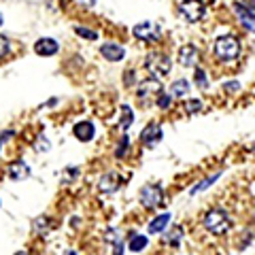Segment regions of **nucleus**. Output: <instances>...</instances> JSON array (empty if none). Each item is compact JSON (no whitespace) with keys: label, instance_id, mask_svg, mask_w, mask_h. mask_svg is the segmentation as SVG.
<instances>
[{"label":"nucleus","instance_id":"obj_1","mask_svg":"<svg viewBox=\"0 0 255 255\" xmlns=\"http://www.w3.org/2000/svg\"><path fill=\"white\" fill-rule=\"evenodd\" d=\"M215 55H217V60H221V62H234L238 55H241V43L230 34L219 36L217 41H215Z\"/></svg>","mask_w":255,"mask_h":255},{"label":"nucleus","instance_id":"obj_2","mask_svg":"<svg viewBox=\"0 0 255 255\" xmlns=\"http://www.w3.org/2000/svg\"><path fill=\"white\" fill-rule=\"evenodd\" d=\"M230 226H232V221H230L228 217V213L226 211H221V209H213L204 215V228L209 230L211 234H226Z\"/></svg>","mask_w":255,"mask_h":255},{"label":"nucleus","instance_id":"obj_3","mask_svg":"<svg viewBox=\"0 0 255 255\" xmlns=\"http://www.w3.org/2000/svg\"><path fill=\"white\" fill-rule=\"evenodd\" d=\"M145 68L155 79H162V77H166L170 73V60L166 58V55H162V53H151L147 58V62H145Z\"/></svg>","mask_w":255,"mask_h":255},{"label":"nucleus","instance_id":"obj_4","mask_svg":"<svg viewBox=\"0 0 255 255\" xmlns=\"http://www.w3.org/2000/svg\"><path fill=\"white\" fill-rule=\"evenodd\" d=\"M179 13H181L187 21L196 23V21H200V19L204 17L206 9H204V4L200 2V0H183V2L179 4Z\"/></svg>","mask_w":255,"mask_h":255},{"label":"nucleus","instance_id":"obj_5","mask_svg":"<svg viewBox=\"0 0 255 255\" xmlns=\"http://www.w3.org/2000/svg\"><path fill=\"white\" fill-rule=\"evenodd\" d=\"M162 198H164V189L157 183H151V185H145L140 189V204L145 209H155L162 202Z\"/></svg>","mask_w":255,"mask_h":255},{"label":"nucleus","instance_id":"obj_6","mask_svg":"<svg viewBox=\"0 0 255 255\" xmlns=\"http://www.w3.org/2000/svg\"><path fill=\"white\" fill-rule=\"evenodd\" d=\"M132 32H134V36H136L138 41H145V43H155L157 38L162 36V28L155 26V23H151V21L136 23Z\"/></svg>","mask_w":255,"mask_h":255},{"label":"nucleus","instance_id":"obj_7","mask_svg":"<svg viewBox=\"0 0 255 255\" xmlns=\"http://www.w3.org/2000/svg\"><path fill=\"white\" fill-rule=\"evenodd\" d=\"M164 92V87H162V81L159 79H145L140 85H138V90H136V96L140 100H151L153 96H159Z\"/></svg>","mask_w":255,"mask_h":255},{"label":"nucleus","instance_id":"obj_8","mask_svg":"<svg viewBox=\"0 0 255 255\" xmlns=\"http://www.w3.org/2000/svg\"><path fill=\"white\" fill-rule=\"evenodd\" d=\"M162 136H164V132H162V128H159L157 124H151V126H147L145 130L140 132V140H142V145L149 147V149L157 147V145H159V140H162Z\"/></svg>","mask_w":255,"mask_h":255},{"label":"nucleus","instance_id":"obj_9","mask_svg":"<svg viewBox=\"0 0 255 255\" xmlns=\"http://www.w3.org/2000/svg\"><path fill=\"white\" fill-rule=\"evenodd\" d=\"M198 60H200V51L196 49V45H183L179 49V62L185 68H196Z\"/></svg>","mask_w":255,"mask_h":255},{"label":"nucleus","instance_id":"obj_10","mask_svg":"<svg viewBox=\"0 0 255 255\" xmlns=\"http://www.w3.org/2000/svg\"><path fill=\"white\" fill-rule=\"evenodd\" d=\"M73 134L77 136V140L90 142V140H94V136H96V126H94L92 122H79V124L73 128Z\"/></svg>","mask_w":255,"mask_h":255},{"label":"nucleus","instance_id":"obj_11","mask_svg":"<svg viewBox=\"0 0 255 255\" xmlns=\"http://www.w3.org/2000/svg\"><path fill=\"white\" fill-rule=\"evenodd\" d=\"M60 49V45L55 38H38V41L34 43V51L38 55H43V58H49V55H55Z\"/></svg>","mask_w":255,"mask_h":255},{"label":"nucleus","instance_id":"obj_12","mask_svg":"<svg viewBox=\"0 0 255 255\" xmlns=\"http://www.w3.org/2000/svg\"><path fill=\"white\" fill-rule=\"evenodd\" d=\"M119 185H122V179H119V174L107 172L105 177L100 179L98 189H100V194H115V191L119 189Z\"/></svg>","mask_w":255,"mask_h":255},{"label":"nucleus","instance_id":"obj_13","mask_svg":"<svg viewBox=\"0 0 255 255\" xmlns=\"http://www.w3.org/2000/svg\"><path fill=\"white\" fill-rule=\"evenodd\" d=\"M100 53H102V58L109 60V62H122L124 60V47L122 45H115V43H105L100 47Z\"/></svg>","mask_w":255,"mask_h":255},{"label":"nucleus","instance_id":"obj_14","mask_svg":"<svg viewBox=\"0 0 255 255\" xmlns=\"http://www.w3.org/2000/svg\"><path fill=\"white\" fill-rule=\"evenodd\" d=\"M234 9H236V15L241 17L243 26L249 30V32H255V15H253L249 9H245L241 2H234Z\"/></svg>","mask_w":255,"mask_h":255},{"label":"nucleus","instance_id":"obj_15","mask_svg":"<svg viewBox=\"0 0 255 255\" xmlns=\"http://www.w3.org/2000/svg\"><path fill=\"white\" fill-rule=\"evenodd\" d=\"M9 177L13 181H23V179H28L30 177V168H28V164L26 162H13L9 166Z\"/></svg>","mask_w":255,"mask_h":255},{"label":"nucleus","instance_id":"obj_16","mask_svg":"<svg viewBox=\"0 0 255 255\" xmlns=\"http://www.w3.org/2000/svg\"><path fill=\"white\" fill-rule=\"evenodd\" d=\"M168 221H170V213H162V215H157V217L149 223V232L151 234H159L162 230H166V226H168Z\"/></svg>","mask_w":255,"mask_h":255},{"label":"nucleus","instance_id":"obj_17","mask_svg":"<svg viewBox=\"0 0 255 255\" xmlns=\"http://www.w3.org/2000/svg\"><path fill=\"white\" fill-rule=\"evenodd\" d=\"M189 92V83L185 79H179V81H174L170 85V98H183Z\"/></svg>","mask_w":255,"mask_h":255},{"label":"nucleus","instance_id":"obj_18","mask_svg":"<svg viewBox=\"0 0 255 255\" xmlns=\"http://www.w3.org/2000/svg\"><path fill=\"white\" fill-rule=\"evenodd\" d=\"M219 177H221V172H217V174H213V177H206L204 181H200V183H198V185H194V187H191V191H189V194H191V196L200 194V191H204L206 187H211V185H213V183H215V181H217Z\"/></svg>","mask_w":255,"mask_h":255},{"label":"nucleus","instance_id":"obj_19","mask_svg":"<svg viewBox=\"0 0 255 255\" xmlns=\"http://www.w3.org/2000/svg\"><path fill=\"white\" fill-rule=\"evenodd\" d=\"M132 122H134L132 109L128 107V105H124V107H122V122H119V128H122V130H128V128L132 126Z\"/></svg>","mask_w":255,"mask_h":255},{"label":"nucleus","instance_id":"obj_20","mask_svg":"<svg viewBox=\"0 0 255 255\" xmlns=\"http://www.w3.org/2000/svg\"><path fill=\"white\" fill-rule=\"evenodd\" d=\"M181 238H183V228H181V226L172 228V232H170V234H164V241L168 243L170 247H179Z\"/></svg>","mask_w":255,"mask_h":255},{"label":"nucleus","instance_id":"obj_21","mask_svg":"<svg viewBox=\"0 0 255 255\" xmlns=\"http://www.w3.org/2000/svg\"><path fill=\"white\" fill-rule=\"evenodd\" d=\"M51 226H53V223H51L49 217H36L34 219V230L38 234H47L51 230Z\"/></svg>","mask_w":255,"mask_h":255},{"label":"nucleus","instance_id":"obj_22","mask_svg":"<svg viewBox=\"0 0 255 255\" xmlns=\"http://www.w3.org/2000/svg\"><path fill=\"white\" fill-rule=\"evenodd\" d=\"M147 245H149L147 236H136V234H134V236H132V241H130V245H128V247H130V251L138 253V251H142V249H145Z\"/></svg>","mask_w":255,"mask_h":255},{"label":"nucleus","instance_id":"obj_23","mask_svg":"<svg viewBox=\"0 0 255 255\" xmlns=\"http://www.w3.org/2000/svg\"><path fill=\"white\" fill-rule=\"evenodd\" d=\"M75 34L81 36V38H87V41H96V38H98V32L90 30V28H83V26H75Z\"/></svg>","mask_w":255,"mask_h":255},{"label":"nucleus","instance_id":"obj_24","mask_svg":"<svg viewBox=\"0 0 255 255\" xmlns=\"http://www.w3.org/2000/svg\"><path fill=\"white\" fill-rule=\"evenodd\" d=\"M194 81H196V85L200 87V90H206V87H209V79H206V73H204L202 68H196Z\"/></svg>","mask_w":255,"mask_h":255},{"label":"nucleus","instance_id":"obj_25","mask_svg":"<svg viewBox=\"0 0 255 255\" xmlns=\"http://www.w3.org/2000/svg\"><path fill=\"white\" fill-rule=\"evenodd\" d=\"M185 111H187V113L189 115H196V113H200V111H202V102L200 100H187L185 102Z\"/></svg>","mask_w":255,"mask_h":255},{"label":"nucleus","instance_id":"obj_26","mask_svg":"<svg viewBox=\"0 0 255 255\" xmlns=\"http://www.w3.org/2000/svg\"><path fill=\"white\" fill-rule=\"evenodd\" d=\"M11 51V41L6 36H0V60L6 58V53Z\"/></svg>","mask_w":255,"mask_h":255},{"label":"nucleus","instance_id":"obj_27","mask_svg":"<svg viewBox=\"0 0 255 255\" xmlns=\"http://www.w3.org/2000/svg\"><path fill=\"white\" fill-rule=\"evenodd\" d=\"M170 100H172L170 94H164V92H162V94L157 96V107H159V109H168V107H170Z\"/></svg>","mask_w":255,"mask_h":255},{"label":"nucleus","instance_id":"obj_28","mask_svg":"<svg viewBox=\"0 0 255 255\" xmlns=\"http://www.w3.org/2000/svg\"><path fill=\"white\" fill-rule=\"evenodd\" d=\"M128 147H130V138L124 136L122 142H119V149L115 151V155H117V157H124V153H126V149H128Z\"/></svg>","mask_w":255,"mask_h":255},{"label":"nucleus","instance_id":"obj_29","mask_svg":"<svg viewBox=\"0 0 255 255\" xmlns=\"http://www.w3.org/2000/svg\"><path fill=\"white\" fill-rule=\"evenodd\" d=\"M77 177H79V168H68V170H64V183L75 181Z\"/></svg>","mask_w":255,"mask_h":255},{"label":"nucleus","instance_id":"obj_30","mask_svg":"<svg viewBox=\"0 0 255 255\" xmlns=\"http://www.w3.org/2000/svg\"><path fill=\"white\" fill-rule=\"evenodd\" d=\"M34 149H36V151H49V142H47L45 138H38V142H36Z\"/></svg>","mask_w":255,"mask_h":255},{"label":"nucleus","instance_id":"obj_31","mask_svg":"<svg viewBox=\"0 0 255 255\" xmlns=\"http://www.w3.org/2000/svg\"><path fill=\"white\" fill-rule=\"evenodd\" d=\"M96 0H75L77 6H83V9H90V6H94Z\"/></svg>","mask_w":255,"mask_h":255},{"label":"nucleus","instance_id":"obj_32","mask_svg":"<svg viewBox=\"0 0 255 255\" xmlns=\"http://www.w3.org/2000/svg\"><path fill=\"white\" fill-rule=\"evenodd\" d=\"M223 90H226V92H236V90H241V83H236V81L226 83V85H223Z\"/></svg>","mask_w":255,"mask_h":255},{"label":"nucleus","instance_id":"obj_33","mask_svg":"<svg viewBox=\"0 0 255 255\" xmlns=\"http://www.w3.org/2000/svg\"><path fill=\"white\" fill-rule=\"evenodd\" d=\"M113 247H115L113 255H124V243H122V241H117V243H115Z\"/></svg>","mask_w":255,"mask_h":255},{"label":"nucleus","instance_id":"obj_34","mask_svg":"<svg viewBox=\"0 0 255 255\" xmlns=\"http://www.w3.org/2000/svg\"><path fill=\"white\" fill-rule=\"evenodd\" d=\"M124 83H126V85H132V83H134V73H132V70H130V73H126Z\"/></svg>","mask_w":255,"mask_h":255},{"label":"nucleus","instance_id":"obj_35","mask_svg":"<svg viewBox=\"0 0 255 255\" xmlns=\"http://www.w3.org/2000/svg\"><path fill=\"white\" fill-rule=\"evenodd\" d=\"M15 255H30V253H26V251H17V253H15Z\"/></svg>","mask_w":255,"mask_h":255},{"label":"nucleus","instance_id":"obj_36","mask_svg":"<svg viewBox=\"0 0 255 255\" xmlns=\"http://www.w3.org/2000/svg\"><path fill=\"white\" fill-rule=\"evenodd\" d=\"M2 23H4V17H2V13H0V26H2Z\"/></svg>","mask_w":255,"mask_h":255},{"label":"nucleus","instance_id":"obj_37","mask_svg":"<svg viewBox=\"0 0 255 255\" xmlns=\"http://www.w3.org/2000/svg\"><path fill=\"white\" fill-rule=\"evenodd\" d=\"M253 153H255V145H253Z\"/></svg>","mask_w":255,"mask_h":255}]
</instances>
